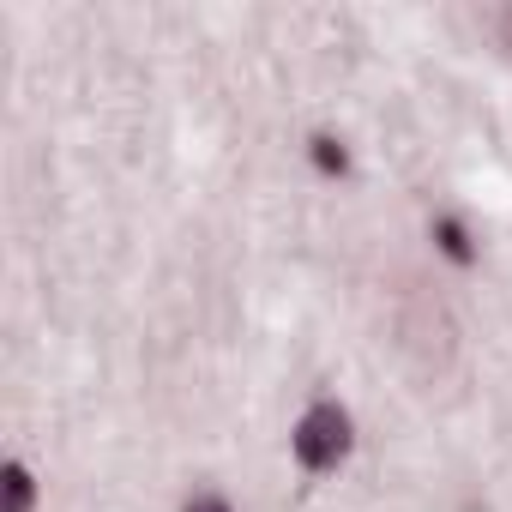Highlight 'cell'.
Masks as SVG:
<instances>
[{"instance_id": "6da1fadb", "label": "cell", "mask_w": 512, "mask_h": 512, "mask_svg": "<svg viewBox=\"0 0 512 512\" xmlns=\"http://www.w3.org/2000/svg\"><path fill=\"white\" fill-rule=\"evenodd\" d=\"M350 446H356V422H350V410L338 398H314L290 428V452H296V464L308 476H332L350 458Z\"/></svg>"}, {"instance_id": "7a4b0ae2", "label": "cell", "mask_w": 512, "mask_h": 512, "mask_svg": "<svg viewBox=\"0 0 512 512\" xmlns=\"http://www.w3.org/2000/svg\"><path fill=\"white\" fill-rule=\"evenodd\" d=\"M428 241H434L440 260H452V266H464V272L482 260V247H476V235H470V223H464L458 211H434V217H428Z\"/></svg>"}, {"instance_id": "3957f363", "label": "cell", "mask_w": 512, "mask_h": 512, "mask_svg": "<svg viewBox=\"0 0 512 512\" xmlns=\"http://www.w3.org/2000/svg\"><path fill=\"white\" fill-rule=\"evenodd\" d=\"M43 488H37V470L25 458H7L0 464V512H37Z\"/></svg>"}, {"instance_id": "277c9868", "label": "cell", "mask_w": 512, "mask_h": 512, "mask_svg": "<svg viewBox=\"0 0 512 512\" xmlns=\"http://www.w3.org/2000/svg\"><path fill=\"white\" fill-rule=\"evenodd\" d=\"M308 163H314V175L344 181V175H350V145H344L338 133H314V139H308Z\"/></svg>"}, {"instance_id": "5b68a950", "label": "cell", "mask_w": 512, "mask_h": 512, "mask_svg": "<svg viewBox=\"0 0 512 512\" xmlns=\"http://www.w3.org/2000/svg\"><path fill=\"white\" fill-rule=\"evenodd\" d=\"M181 512H235V506H229L217 488H199V494H187V500H181Z\"/></svg>"}, {"instance_id": "8992f818", "label": "cell", "mask_w": 512, "mask_h": 512, "mask_svg": "<svg viewBox=\"0 0 512 512\" xmlns=\"http://www.w3.org/2000/svg\"><path fill=\"white\" fill-rule=\"evenodd\" d=\"M494 49H506V55H512V7H500V13H494Z\"/></svg>"}]
</instances>
